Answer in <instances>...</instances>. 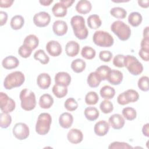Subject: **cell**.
Returning <instances> with one entry per match:
<instances>
[{"instance_id":"1","label":"cell","mask_w":149,"mask_h":149,"mask_svg":"<svg viewBox=\"0 0 149 149\" xmlns=\"http://www.w3.org/2000/svg\"><path fill=\"white\" fill-rule=\"evenodd\" d=\"M70 24L76 37L79 40L87 38L88 31L85 25V20L83 16L79 15L73 16L70 20Z\"/></svg>"},{"instance_id":"2","label":"cell","mask_w":149,"mask_h":149,"mask_svg":"<svg viewBox=\"0 0 149 149\" xmlns=\"http://www.w3.org/2000/svg\"><path fill=\"white\" fill-rule=\"evenodd\" d=\"M19 98L23 109L29 111L35 108L36 106V95L31 90L28 88L23 89L20 93Z\"/></svg>"},{"instance_id":"3","label":"cell","mask_w":149,"mask_h":149,"mask_svg":"<svg viewBox=\"0 0 149 149\" xmlns=\"http://www.w3.org/2000/svg\"><path fill=\"white\" fill-rule=\"evenodd\" d=\"M111 31L122 41L127 40L131 36L130 27L121 20H116L111 25Z\"/></svg>"},{"instance_id":"4","label":"cell","mask_w":149,"mask_h":149,"mask_svg":"<svg viewBox=\"0 0 149 149\" xmlns=\"http://www.w3.org/2000/svg\"><path fill=\"white\" fill-rule=\"evenodd\" d=\"M25 81L24 74L20 71H15L8 74L4 79L3 86L6 90L21 86Z\"/></svg>"},{"instance_id":"5","label":"cell","mask_w":149,"mask_h":149,"mask_svg":"<svg viewBox=\"0 0 149 149\" xmlns=\"http://www.w3.org/2000/svg\"><path fill=\"white\" fill-rule=\"evenodd\" d=\"M52 118L48 113H41L37 118L36 124V132L40 135L47 134L50 129Z\"/></svg>"},{"instance_id":"6","label":"cell","mask_w":149,"mask_h":149,"mask_svg":"<svg viewBox=\"0 0 149 149\" xmlns=\"http://www.w3.org/2000/svg\"><path fill=\"white\" fill-rule=\"evenodd\" d=\"M94 43L101 47H110L114 43L113 37L108 32L98 30L96 31L93 36Z\"/></svg>"},{"instance_id":"7","label":"cell","mask_w":149,"mask_h":149,"mask_svg":"<svg viewBox=\"0 0 149 149\" xmlns=\"http://www.w3.org/2000/svg\"><path fill=\"white\" fill-rule=\"evenodd\" d=\"M124 66L134 76H137L141 74L143 70L142 63L136 57L130 55L125 56Z\"/></svg>"},{"instance_id":"8","label":"cell","mask_w":149,"mask_h":149,"mask_svg":"<svg viewBox=\"0 0 149 149\" xmlns=\"http://www.w3.org/2000/svg\"><path fill=\"white\" fill-rule=\"evenodd\" d=\"M139 98L137 91L133 89H129L120 94L117 98V102L119 104L124 105L130 102H136Z\"/></svg>"},{"instance_id":"9","label":"cell","mask_w":149,"mask_h":149,"mask_svg":"<svg viewBox=\"0 0 149 149\" xmlns=\"http://www.w3.org/2000/svg\"><path fill=\"white\" fill-rule=\"evenodd\" d=\"M0 104L2 112L8 113L12 112L16 107L15 101L3 92L0 93Z\"/></svg>"},{"instance_id":"10","label":"cell","mask_w":149,"mask_h":149,"mask_svg":"<svg viewBox=\"0 0 149 149\" xmlns=\"http://www.w3.org/2000/svg\"><path fill=\"white\" fill-rule=\"evenodd\" d=\"M12 132L13 136L18 140H24L29 136V127L24 123H17L13 126Z\"/></svg>"},{"instance_id":"11","label":"cell","mask_w":149,"mask_h":149,"mask_svg":"<svg viewBox=\"0 0 149 149\" xmlns=\"http://www.w3.org/2000/svg\"><path fill=\"white\" fill-rule=\"evenodd\" d=\"M51 21L49 14L46 12H40L34 15L33 22L38 27H44L48 26Z\"/></svg>"},{"instance_id":"12","label":"cell","mask_w":149,"mask_h":149,"mask_svg":"<svg viewBox=\"0 0 149 149\" xmlns=\"http://www.w3.org/2000/svg\"><path fill=\"white\" fill-rule=\"evenodd\" d=\"M46 50L52 56H58L62 53V47L59 42L51 40L46 44Z\"/></svg>"},{"instance_id":"13","label":"cell","mask_w":149,"mask_h":149,"mask_svg":"<svg viewBox=\"0 0 149 149\" xmlns=\"http://www.w3.org/2000/svg\"><path fill=\"white\" fill-rule=\"evenodd\" d=\"M108 121L111 126L116 130L122 129L125 123L123 117L119 113H115L111 115L109 117Z\"/></svg>"},{"instance_id":"14","label":"cell","mask_w":149,"mask_h":149,"mask_svg":"<svg viewBox=\"0 0 149 149\" xmlns=\"http://www.w3.org/2000/svg\"><path fill=\"white\" fill-rule=\"evenodd\" d=\"M68 141L72 144H79L81 143L83 139V134L81 130L77 129H70L67 134Z\"/></svg>"},{"instance_id":"15","label":"cell","mask_w":149,"mask_h":149,"mask_svg":"<svg viewBox=\"0 0 149 149\" xmlns=\"http://www.w3.org/2000/svg\"><path fill=\"white\" fill-rule=\"evenodd\" d=\"M68 27L63 20H58L54 22L52 25V30L54 34L58 36H62L66 34Z\"/></svg>"},{"instance_id":"16","label":"cell","mask_w":149,"mask_h":149,"mask_svg":"<svg viewBox=\"0 0 149 149\" xmlns=\"http://www.w3.org/2000/svg\"><path fill=\"white\" fill-rule=\"evenodd\" d=\"M109 129V124L106 120H102L97 122L94 127V133L98 136H104L107 134Z\"/></svg>"},{"instance_id":"17","label":"cell","mask_w":149,"mask_h":149,"mask_svg":"<svg viewBox=\"0 0 149 149\" xmlns=\"http://www.w3.org/2000/svg\"><path fill=\"white\" fill-rule=\"evenodd\" d=\"M55 84L68 87L71 82L70 74L65 72H59L55 76Z\"/></svg>"},{"instance_id":"18","label":"cell","mask_w":149,"mask_h":149,"mask_svg":"<svg viewBox=\"0 0 149 149\" xmlns=\"http://www.w3.org/2000/svg\"><path fill=\"white\" fill-rule=\"evenodd\" d=\"M37 83L38 87L41 89H47L49 87L51 83L50 76L46 73H40L37 79Z\"/></svg>"},{"instance_id":"19","label":"cell","mask_w":149,"mask_h":149,"mask_svg":"<svg viewBox=\"0 0 149 149\" xmlns=\"http://www.w3.org/2000/svg\"><path fill=\"white\" fill-rule=\"evenodd\" d=\"M80 50L79 44L75 41H70L68 42L65 46V52L68 56L74 57L76 56Z\"/></svg>"},{"instance_id":"20","label":"cell","mask_w":149,"mask_h":149,"mask_svg":"<svg viewBox=\"0 0 149 149\" xmlns=\"http://www.w3.org/2000/svg\"><path fill=\"white\" fill-rule=\"evenodd\" d=\"M123 73L118 70H111L107 78L108 81L112 85H119L123 80Z\"/></svg>"},{"instance_id":"21","label":"cell","mask_w":149,"mask_h":149,"mask_svg":"<svg viewBox=\"0 0 149 149\" xmlns=\"http://www.w3.org/2000/svg\"><path fill=\"white\" fill-rule=\"evenodd\" d=\"M73 117L69 112L62 113L59 118V123L60 126L65 129H68L72 125Z\"/></svg>"},{"instance_id":"22","label":"cell","mask_w":149,"mask_h":149,"mask_svg":"<svg viewBox=\"0 0 149 149\" xmlns=\"http://www.w3.org/2000/svg\"><path fill=\"white\" fill-rule=\"evenodd\" d=\"M19 65L18 59L12 55L5 57L2 61L3 68L6 69H12L17 68Z\"/></svg>"},{"instance_id":"23","label":"cell","mask_w":149,"mask_h":149,"mask_svg":"<svg viewBox=\"0 0 149 149\" xmlns=\"http://www.w3.org/2000/svg\"><path fill=\"white\" fill-rule=\"evenodd\" d=\"M92 8L91 3L90 1L87 0L79 1L75 7L76 11L80 14H87L89 13Z\"/></svg>"},{"instance_id":"24","label":"cell","mask_w":149,"mask_h":149,"mask_svg":"<svg viewBox=\"0 0 149 149\" xmlns=\"http://www.w3.org/2000/svg\"><path fill=\"white\" fill-rule=\"evenodd\" d=\"M54 15L58 17H62L67 14V8L60 2L56 3L52 8Z\"/></svg>"},{"instance_id":"25","label":"cell","mask_w":149,"mask_h":149,"mask_svg":"<svg viewBox=\"0 0 149 149\" xmlns=\"http://www.w3.org/2000/svg\"><path fill=\"white\" fill-rule=\"evenodd\" d=\"M54 104V99L49 94H42L39 100V105L41 108L49 109Z\"/></svg>"},{"instance_id":"26","label":"cell","mask_w":149,"mask_h":149,"mask_svg":"<svg viewBox=\"0 0 149 149\" xmlns=\"http://www.w3.org/2000/svg\"><path fill=\"white\" fill-rule=\"evenodd\" d=\"M39 40L38 37L34 34H30L26 37L23 41V44L28 47L32 51L35 49L38 45Z\"/></svg>"},{"instance_id":"27","label":"cell","mask_w":149,"mask_h":149,"mask_svg":"<svg viewBox=\"0 0 149 149\" xmlns=\"http://www.w3.org/2000/svg\"><path fill=\"white\" fill-rule=\"evenodd\" d=\"M84 114L87 120L90 121H94L98 118L100 113L95 107H88L84 109Z\"/></svg>"},{"instance_id":"28","label":"cell","mask_w":149,"mask_h":149,"mask_svg":"<svg viewBox=\"0 0 149 149\" xmlns=\"http://www.w3.org/2000/svg\"><path fill=\"white\" fill-rule=\"evenodd\" d=\"M102 24L101 20L98 15H91L87 18V24L91 29H97Z\"/></svg>"},{"instance_id":"29","label":"cell","mask_w":149,"mask_h":149,"mask_svg":"<svg viewBox=\"0 0 149 149\" xmlns=\"http://www.w3.org/2000/svg\"><path fill=\"white\" fill-rule=\"evenodd\" d=\"M100 95L102 98L107 100H110L113 98L115 95V89L108 85L103 86L100 91Z\"/></svg>"},{"instance_id":"30","label":"cell","mask_w":149,"mask_h":149,"mask_svg":"<svg viewBox=\"0 0 149 149\" xmlns=\"http://www.w3.org/2000/svg\"><path fill=\"white\" fill-rule=\"evenodd\" d=\"M143 20L141 15L137 12L130 13L128 16V22L133 27L139 26Z\"/></svg>"},{"instance_id":"31","label":"cell","mask_w":149,"mask_h":149,"mask_svg":"<svg viewBox=\"0 0 149 149\" xmlns=\"http://www.w3.org/2000/svg\"><path fill=\"white\" fill-rule=\"evenodd\" d=\"M71 68L75 73H81L86 68V62L82 59H76L73 60L71 63Z\"/></svg>"},{"instance_id":"32","label":"cell","mask_w":149,"mask_h":149,"mask_svg":"<svg viewBox=\"0 0 149 149\" xmlns=\"http://www.w3.org/2000/svg\"><path fill=\"white\" fill-rule=\"evenodd\" d=\"M24 20L21 15H15L11 19L10 25L12 29L17 30L20 29L24 25Z\"/></svg>"},{"instance_id":"33","label":"cell","mask_w":149,"mask_h":149,"mask_svg":"<svg viewBox=\"0 0 149 149\" xmlns=\"http://www.w3.org/2000/svg\"><path fill=\"white\" fill-rule=\"evenodd\" d=\"M52 93L57 98H63L67 95L68 87L66 86L55 84L52 87Z\"/></svg>"},{"instance_id":"34","label":"cell","mask_w":149,"mask_h":149,"mask_svg":"<svg viewBox=\"0 0 149 149\" xmlns=\"http://www.w3.org/2000/svg\"><path fill=\"white\" fill-rule=\"evenodd\" d=\"M111 70V69L110 67L107 65H102L99 66L96 69L95 72L97 73V74L98 76L101 80H107L108 76Z\"/></svg>"},{"instance_id":"35","label":"cell","mask_w":149,"mask_h":149,"mask_svg":"<svg viewBox=\"0 0 149 149\" xmlns=\"http://www.w3.org/2000/svg\"><path fill=\"white\" fill-rule=\"evenodd\" d=\"M102 80L97 74L95 72H91L87 77V84L92 88H95L98 87Z\"/></svg>"},{"instance_id":"36","label":"cell","mask_w":149,"mask_h":149,"mask_svg":"<svg viewBox=\"0 0 149 149\" xmlns=\"http://www.w3.org/2000/svg\"><path fill=\"white\" fill-rule=\"evenodd\" d=\"M34 58L43 65L47 64L49 61V58L42 49H38L36 51L34 54Z\"/></svg>"},{"instance_id":"37","label":"cell","mask_w":149,"mask_h":149,"mask_svg":"<svg viewBox=\"0 0 149 149\" xmlns=\"http://www.w3.org/2000/svg\"><path fill=\"white\" fill-rule=\"evenodd\" d=\"M96 54V52L95 49L89 46L84 47L81 51V55L82 57L86 59H93Z\"/></svg>"},{"instance_id":"38","label":"cell","mask_w":149,"mask_h":149,"mask_svg":"<svg viewBox=\"0 0 149 149\" xmlns=\"http://www.w3.org/2000/svg\"><path fill=\"white\" fill-rule=\"evenodd\" d=\"M122 115L128 120H134L137 116L136 111L132 107H127L122 109Z\"/></svg>"},{"instance_id":"39","label":"cell","mask_w":149,"mask_h":149,"mask_svg":"<svg viewBox=\"0 0 149 149\" xmlns=\"http://www.w3.org/2000/svg\"><path fill=\"white\" fill-rule=\"evenodd\" d=\"M110 14L117 19H124L127 15L126 10L121 7H114L110 10Z\"/></svg>"},{"instance_id":"40","label":"cell","mask_w":149,"mask_h":149,"mask_svg":"<svg viewBox=\"0 0 149 149\" xmlns=\"http://www.w3.org/2000/svg\"><path fill=\"white\" fill-rule=\"evenodd\" d=\"M12 123L11 116L8 113L1 112L0 113V126L5 129L8 127Z\"/></svg>"},{"instance_id":"41","label":"cell","mask_w":149,"mask_h":149,"mask_svg":"<svg viewBox=\"0 0 149 149\" xmlns=\"http://www.w3.org/2000/svg\"><path fill=\"white\" fill-rule=\"evenodd\" d=\"M99 100V97L96 92L90 91L85 97V102L87 105H95Z\"/></svg>"},{"instance_id":"42","label":"cell","mask_w":149,"mask_h":149,"mask_svg":"<svg viewBox=\"0 0 149 149\" xmlns=\"http://www.w3.org/2000/svg\"><path fill=\"white\" fill-rule=\"evenodd\" d=\"M100 108L101 111L104 113H109L113 109V104L108 100H105L102 101L100 105Z\"/></svg>"},{"instance_id":"43","label":"cell","mask_w":149,"mask_h":149,"mask_svg":"<svg viewBox=\"0 0 149 149\" xmlns=\"http://www.w3.org/2000/svg\"><path fill=\"white\" fill-rule=\"evenodd\" d=\"M64 107L69 111H74L78 108V104L73 98H69L65 101Z\"/></svg>"},{"instance_id":"44","label":"cell","mask_w":149,"mask_h":149,"mask_svg":"<svg viewBox=\"0 0 149 149\" xmlns=\"http://www.w3.org/2000/svg\"><path fill=\"white\" fill-rule=\"evenodd\" d=\"M139 88L143 91H148L149 90L148 87V77L144 76L141 77L137 82Z\"/></svg>"},{"instance_id":"45","label":"cell","mask_w":149,"mask_h":149,"mask_svg":"<svg viewBox=\"0 0 149 149\" xmlns=\"http://www.w3.org/2000/svg\"><path fill=\"white\" fill-rule=\"evenodd\" d=\"M108 148H123V149H129L133 148V147L128 143L125 142L114 141L111 143L108 146Z\"/></svg>"},{"instance_id":"46","label":"cell","mask_w":149,"mask_h":149,"mask_svg":"<svg viewBox=\"0 0 149 149\" xmlns=\"http://www.w3.org/2000/svg\"><path fill=\"white\" fill-rule=\"evenodd\" d=\"M31 52L32 50L24 44L22 45L18 49V54L21 57L23 58H27L29 57L31 55Z\"/></svg>"},{"instance_id":"47","label":"cell","mask_w":149,"mask_h":149,"mask_svg":"<svg viewBox=\"0 0 149 149\" xmlns=\"http://www.w3.org/2000/svg\"><path fill=\"white\" fill-rule=\"evenodd\" d=\"M113 55L112 53L109 51H101L99 53V58L100 59L105 62H109L112 58Z\"/></svg>"},{"instance_id":"48","label":"cell","mask_w":149,"mask_h":149,"mask_svg":"<svg viewBox=\"0 0 149 149\" xmlns=\"http://www.w3.org/2000/svg\"><path fill=\"white\" fill-rule=\"evenodd\" d=\"M124 58L125 55L118 54L116 55L113 59V64L115 66L118 68H123L124 66Z\"/></svg>"},{"instance_id":"49","label":"cell","mask_w":149,"mask_h":149,"mask_svg":"<svg viewBox=\"0 0 149 149\" xmlns=\"http://www.w3.org/2000/svg\"><path fill=\"white\" fill-rule=\"evenodd\" d=\"M139 55L143 60H144L146 62L148 61V59H149V50H146V49L141 48L139 51Z\"/></svg>"},{"instance_id":"50","label":"cell","mask_w":149,"mask_h":149,"mask_svg":"<svg viewBox=\"0 0 149 149\" xmlns=\"http://www.w3.org/2000/svg\"><path fill=\"white\" fill-rule=\"evenodd\" d=\"M8 20V14L4 11L0 12V25L1 26H3L6 24Z\"/></svg>"},{"instance_id":"51","label":"cell","mask_w":149,"mask_h":149,"mask_svg":"<svg viewBox=\"0 0 149 149\" xmlns=\"http://www.w3.org/2000/svg\"><path fill=\"white\" fill-rule=\"evenodd\" d=\"M13 1L10 0H1L0 1V7L1 8H9L12 6L13 3Z\"/></svg>"},{"instance_id":"52","label":"cell","mask_w":149,"mask_h":149,"mask_svg":"<svg viewBox=\"0 0 149 149\" xmlns=\"http://www.w3.org/2000/svg\"><path fill=\"white\" fill-rule=\"evenodd\" d=\"M141 48L149 50V38H143L141 41Z\"/></svg>"},{"instance_id":"53","label":"cell","mask_w":149,"mask_h":149,"mask_svg":"<svg viewBox=\"0 0 149 149\" xmlns=\"http://www.w3.org/2000/svg\"><path fill=\"white\" fill-rule=\"evenodd\" d=\"M142 133L144 136L148 137H149V124L146 123L143 125L142 128Z\"/></svg>"},{"instance_id":"54","label":"cell","mask_w":149,"mask_h":149,"mask_svg":"<svg viewBox=\"0 0 149 149\" xmlns=\"http://www.w3.org/2000/svg\"><path fill=\"white\" fill-rule=\"evenodd\" d=\"M59 2L62 3H63L67 8H69L72 6V5L74 2V1H71V0H60Z\"/></svg>"},{"instance_id":"55","label":"cell","mask_w":149,"mask_h":149,"mask_svg":"<svg viewBox=\"0 0 149 149\" xmlns=\"http://www.w3.org/2000/svg\"><path fill=\"white\" fill-rule=\"evenodd\" d=\"M138 3L139 5L141 6L142 8H147L148 7V3H149V1L148 0H144V1H138Z\"/></svg>"},{"instance_id":"56","label":"cell","mask_w":149,"mask_h":149,"mask_svg":"<svg viewBox=\"0 0 149 149\" xmlns=\"http://www.w3.org/2000/svg\"><path fill=\"white\" fill-rule=\"evenodd\" d=\"M53 1L52 0H49V1H46V0H42L40 1L39 2L43 6H49L51 3H52Z\"/></svg>"},{"instance_id":"57","label":"cell","mask_w":149,"mask_h":149,"mask_svg":"<svg viewBox=\"0 0 149 149\" xmlns=\"http://www.w3.org/2000/svg\"><path fill=\"white\" fill-rule=\"evenodd\" d=\"M148 27L147 26L143 30V38H149V30Z\"/></svg>"}]
</instances>
